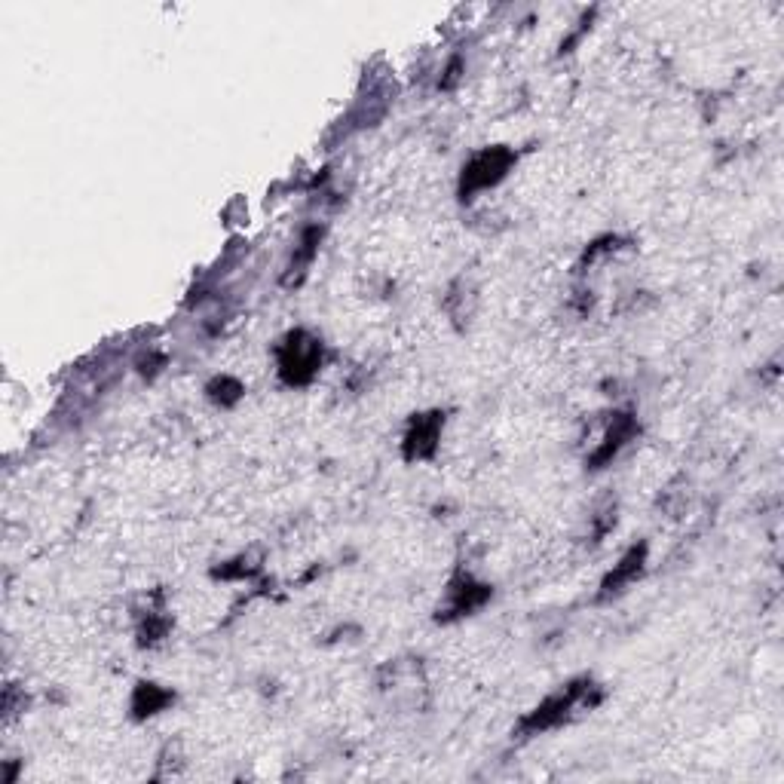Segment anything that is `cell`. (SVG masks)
<instances>
[{
    "mask_svg": "<svg viewBox=\"0 0 784 784\" xmlns=\"http://www.w3.org/2000/svg\"><path fill=\"white\" fill-rule=\"evenodd\" d=\"M438 435H441V414H426V417H417L405 435V457L408 460H426L435 454V445H438Z\"/></svg>",
    "mask_w": 784,
    "mask_h": 784,
    "instance_id": "4",
    "label": "cell"
},
{
    "mask_svg": "<svg viewBox=\"0 0 784 784\" xmlns=\"http://www.w3.org/2000/svg\"><path fill=\"white\" fill-rule=\"evenodd\" d=\"M644 564H647V546H634V549H628V555L616 564V570L613 573H607V579H604V592H601V598H610V595H619V592H625V585H631L637 576L644 573Z\"/></svg>",
    "mask_w": 784,
    "mask_h": 784,
    "instance_id": "6",
    "label": "cell"
},
{
    "mask_svg": "<svg viewBox=\"0 0 784 784\" xmlns=\"http://www.w3.org/2000/svg\"><path fill=\"white\" fill-rule=\"evenodd\" d=\"M279 374L288 386H304L319 374L322 343L307 331H291L279 347Z\"/></svg>",
    "mask_w": 784,
    "mask_h": 784,
    "instance_id": "2",
    "label": "cell"
},
{
    "mask_svg": "<svg viewBox=\"0 0 784 784\" xmlns=\"http://www.w3.org/2000/svg\"><path fill=\"white\" fill-rule=\"evenodd\" d=\"M175 702V696L169 693V690H163V686H157V683H138L135 686V696H132V711H135V717L141 720V717H151V714H160L166 705H172Z\"/></svg>",
    "mask_w": 784,
    "mask_h": 784,
    "instance_id": "8",
    "label": "cell"
},
{
    "mask_svg": "<svg viewBox=\"0 0 784 784\" xmlns=\"http://www.w3.org/2000/svg\"><path fill=\"white\" fill-rule=\"evenodd\" d=\"M487 598H490V588H487V585L475 582L472 576H460L457 582H451V601H448V616H445V619L469 616V613L478 610Z\"/></svg>",
    "mask_w": 784,
    "mask_h": 784,
    "instance_id": "5",
    "label": "cell"
},
{
    "mask_svg": "<svg viewBox=\"0 0 784 784\" xmlns=\"http://www.w3.org/2000/svg\"><path fill=\"white\" fill-rule=\"evenodd\" d=\"M634 432H637V423H634V417L631 414H616V420H613V426H610V432L604 435V445L592 454V469H601L604 463H610L616 454H619V448L625 445V441H631L634 438Z\"/></svg>",
    "mask_w": 784,
    "mask_h": 784,
    "instance_id": "7",
    "label": "cell"
},
{
    "mask_svg": "<svg viewBox=\"0 0 784 784\" xmlns=\"http://www.w3.org/2000/svg\"><path fill=\"white\" fill-rule=\"evenodd\" d=\"M515 166V154L509 147H484L478 151L466 166H463V175H460V193L463 196H472L478 190H487L500 184L509 169Z\"/></svg>",
    "mask_w": 784,
    "mask_h": 784,
    "instance_id": "3",
    "label": "cell"
},
{
    "mask_svg": "<svg viewBox=\"0 0 784 784\" xmlns=\"http://www.w3.org/2000/svg\"><path fill=\"white\" fill-rule=\"evenodd\" d=\"M592 690H595L592 680H576V683L564 686V690H558V693L549 696L546 702H539V705L521 720L518 732H521V735H539V732H546V729L561 726L564 720H570V714H573L576 708H585V705L592 708V705L601 702V696L588 699V693H592Z\"/></svg>",
    "mask_w": 784,
    "mask_h": 784,
    "instance_id": "1",
    "label": "cell"
},
{
    "mask_svg": "<svg viewBox=\"0 0 784 784\" xmlns=\"http://www.w3.org/2000/svg\"><path fill=\"white\" fill-rule=\"evenodd\" d=\"M212 386H218V389H224V392H215V402L218 405H233L239 396H242V383H236L233 377H221V380H215Z\"/></svg>",
    "mask_w": 784,
    "mask_h": 784,
    "instance_id": "9",
    "label": "cell"
}]
</instances>
